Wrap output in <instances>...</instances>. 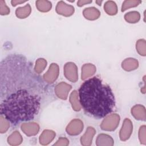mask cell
Masks as SVG:
<instances>
[{"instance_id": "obj_1", "label": "cell", "mask_w": 146, "mask_h": 146, "mask_svg": "<svg viewBox=\"0 0 146 146\" xmlns=\"http://www.w3.org/2000/svg\"><path fill=\"white\" fill-rule=\"evenodd\" d=\"M41 78L23 55L10 54L0 64V113L13 124L38 115L45 92Z\"/></svg>"}, {"instance_id": "obj_2", "label": "cell", "mask_w": 146, "mask_h": 146, "mask_svg": "<svg viewBox=\"0 0 146 146\" xmlns=\"http://www.w3.org/2000/svg\"><path fill=\"white\" fill-rule=\"evenodd\" d=\"M79 102L84 111L96 118L110 113L115 106V99L111 87L97 76L83 83L78 91Z\"/></svg>"}, {"instance_id": "obj_3", "label": "cell", "mask_w": 146, "mask_h": 146, "mask_svg": "<svg viewBox=\"0 0 146 146\" xmlns=\"http://www.w3.org/2000/svg\"><path fill=\"white\" fill-rule=\"evenodd\" d=\"M119 121L120 116L118 115L111 114L103 120L100 127L104 131H113L117 128Z\"/></svg>"}, {"instance_id": "obj_4", "label": "cell", "mask_w": 146, "mask_h": 146, "mask_svg": "<svg viewBox=\"0 0 146 146\" xmlns=\"http://www.w3.org/2000/svg\"><path fill=\"white\" fill-rule=\"evenodd\" d=\"M64 74L66 78L72 82H75L78 79L77 67L74 63L68 62L64 65Z\"/></svg>"}, {"instance_id": "obj_5", "label": "cell", "mask_w": 146, "mask_h": 146, "mask_svg": "<svg viewBox=\"0 0 146 146\" xmlns=\"http://www.w3.org/2000/svg\"><path fill=\"white\" fill-rule=\"evenodd\" d=\"M83 129V122L79 119L72 120L66 128V131L70 135H77Z\"/></svg>"}, {"instance_id": "obj_6", "label": "cell", "mask_w": 146, "mask_h": 146, "mask_svg": "<svg viewBox=\"0 0 146 146\" xmlns=\"http://www.w3.org/2000/svg\"><path fill=\"white\" fill-rule=\"evenodd\" d=\"M59 75V67L56 63H52L46 74L43 76L45 81L52 83L56 80Z\"/></svg>"}, {"instance_id": "obj_7", "label": "cell", "mask_w": 146, "mask_h": 146, "mask_svg": "<svg viewBox=\"0 0 146 146\" xmlns=\"http://www.w3.org/2000/svg\"><path fill=\"white\" fill-rule=\"evenodd\" d=\"M132 124L131 121L126 118L123 122L120 131V138L122 141H125L129 139L132 132Z\"/></svg>"}, {"instance_id": "obj_8", "label": "cell", "mask_w": 146, "mask_h": 146, "mask_svg": "<svg viewBox=\"0 0 146 146\" xmlns=\"http://www.w3.org/2000/svg\"><path fill=\"white\" fill-rule=\"evenodd\" d=\"M71 89V86L62 82L56 86L55 88V92L56 95L60 99H66L68 94Z\"/></svg>"}, {"instance_id": "obj_9", "label": "cell", "mask_w": 146, "mask_h": 146, "mask_svg": "<svg viewBox=\"0 0 146 146\" xmlns=\"http://www.w3.org/2000/svg\"><path fill=\"white\" fill-rule=\"evenodd\" d=\"M56 11L59 14L64 16H70L74 13V8L73 6L68 5L63 1H60L57 4Z\"/></svg>"}, {"instance_id": "obj_10", "label": "cell", "mask_w": 146, "mask_h": 146, "mask_svg": "<svg viewBox=\"0 0 146 146\" xmlns=\"http://www.w3.org/2000/svg\"><path fill=\"white\" fill-rule=\"evenodd\" d=\"M22 131L27 136H33L38 133L39 127L38 124L35 123H23L21 125Z\"/></svg>"}, {"instance_id": "obj_11", "label": "cell", "mask_w": 146, "mask_h": 146, "mask_svg": "<svg viewBox=\"0 0 146 146\" xmlns=\"http://www.w3.org/2000/svg\"><path fill=\"white\" fill-rule=\"evenodd\" d=\"M96 131L92 127H88L86 129L85 133L81 137L80 142L82 145L84 146L90 145L92 143L93 137Z\"/></svg>"}, {"instance_id": "obj_12", "label": "cell", "mask_w": 146, "mask_h": 146, "mask_svg": "<svg viewBox=\"0 0 146 146\" xmlns=\"http://www.w3.org/2000/svg\"><path fill=\"white\" fill-rule=\"evenodd\" d=\"M55 133L51 130H44L39 137V142L42 145H47L54 139Z\"/></svg>"}, {"instance_id": "obj_13", "label": "cell", "mask_w": 146, "mask_h": 146, "mask_svg": "<svg viewBox=\"0 0 146 146\" xmlns=\"http://www.w3.org/2000/svg\"><path fill=\"white\" fill-rule=\"evenodd\" d=\"M96 144L98 146H104V145H113V140L111 136L106 134H100L98 136Z\"/></svg>"}, {"instance_id": "obj_14", "label": "cell", "mask_w": 146, "mask_h": 146, "mask_svg": "<svg viewBox=\"0 0 146 146\" xmlns=\"http://www.w3.org/2000/svg\"><path fill=\"white\" fill-rule=\"evenodd\" d=\"M96 71L95 66L91 63L85 64L82 68V79L84 80L94 75Z\"/></svg>"}, {"instance_id": "obj_15", "label": "cell", "mask_w": 146, "mask_h": 146, "mask_svg": "<svg viewBox=\"0 0 146 146\" xmlns=\"http://www.w3.org/2000/svg\"><path fill=\"white\" fill-rule=\"evenodd\" d=\"M132 115L137 120H145V108L141 105H136L134 106L131 110Z\"/></svg>"}, {"instance_id": "obj_16", "label": "cell", "mask_w": 146, "mask_h": 146, "mask_svg": "<svg viewBox=\"0 0 146 146\" xmlns=\"http://www.w3.org/2000/svg\"><path fill=\"white\" fill-rule=\"evenodd\" d=\"M100 11L94 7L86 8L83 11L84 16L88 19L94 20L98 19L100 16Z\"/></svg>"}, {"instance_id": "obj_17", "label": "cell", "mask_w": 146, "mask_h": 146, "mask_svg": "<svg viewBox=\"0 0 146 146\" xmlns=\"http://www.w3.org/2000/svg\"><path fill=\"white\" fill-rule=\"evenodd\" d=\"M122 67L126 71H131L138 67V62L135 59L128 58L122 62Z\"/></svg>"}, {"instance_id": "obj_18", "label": "cell", "mask_w": 146, "mask_h": 146, "mask_svg": "<svg viewBox=\"0 0 146 146\" xmlns=\"http://www.w3.org/2000/svg\"><path fill=\"white\" fill-rule=\"evenodd\" d=\"M22 137L18 131L13 132L7 138L8 143L11 145H19L22 142Z\"/></svg>"}, {"instance_id": "obj_19", "label": "cell", "mask_w": 146, "mask_h": 146, "mask_svg": "<svg viewBox=\"0 0 146 146\" xmlns=\"http://www.w3.org/2000/svg\"><path fill=\"white\" fill-rule=\"evenodd\" d=\"M31 12V7L29 4H27L26 6L22 7H18L15 11L16 15L19 18H25L27 17Z\"/></svg>"}, {"instance_id": "obj_20", "label": "cell", "mask_w": 146, "mask_h": 146, "mask_svg": "<svg viewBox=\"0 0 146 146\" xmlns=\"http://www.w3.org/2000/svg\"><path fill=\"white\" fill-rule=\"evenodd\" d=\"M77 91L74 90L70 95V101L71 103L73 109L76 111H79L80 110V104L78 100Z\"/></svg>"}, {"instance_id": "obj_21", "label": "cell", "mask_w": 146, "mask_h": 146, "mask_svg": "<svg viewBox=\"0 0 146 146\" xmlns=\"http://www.w3.org/2000/svg\"><path fill=\"white\" fill-rule=\"evenodd\" d=\"M104 8L106 12L109 15H115L117 11V6L113 1H107L105 3Z\"/></svg>"}, {"instance_id": "obj_22", "label": "cell", "mask_w": 146, "mask_h": 146, "mask_svg": "<svg viewBox=\"0 0 146 146\" xmlns=\"http://www.w3.org/2000/svg\"><path fill=\"white\" fill-rule=\"evenodd\" d=\"M36 6L39 11L46 12L51 9V3L47 1H38L36 2Z\"/></svg>"}, {"instance_id": "obj_23", "label": "cell", "mask_w": 146, "mask_h": 146, "mask_svg": "<svg viewBox=\"0 0 146 146\" xmlns=\"http://www.w3.org/2000/svg\"><path fill=\"white\" fill-rule=\"evenodd\" d=\"M124 18L126 21L129 23H136L140 19V14L137 11H131L127 13L124 15Z\"/></svg>"}, {"instance_id": "obj_24", "label": "cell", "mask_w": 146, "mask_h": 146, "mask_svg": "<svg viewBox=\"0 0 146 146\" xmlns=\"http://www.w3.org/2000/svg\"><path fill=\"white\" fill-rule=\"evenodd\" d=\"M47 62L43 58H39L36 61V64L34 68V71L35 72L38 74L41 73L46 67Z\"/></svg>"}, {"instance_id": "obj_25", "label": "cell", "mask_w": 146, "mask_h": 146, "mask_svg": "<svg viewBox=\"0 0 146 146\" xmlns=\"http://www.w3.org/2000/svg\"><path fill=\"white\" fill-rule=\"evenodd\" d=\"M9 121L3 115L0 116V132L1 133H5L7 131L10 127Z\"/></svg>"}, {"instance_id": "obj_26", "label": "cell", "mask_w": 146, "mask_h": 146, "mask_svg": "<svg viewBox=\"0 0 146 146\" xmlns=\"http://www.w3.org/2000/svg\"><path fill=\"white\" fill-rule=\"evenodd\" d=\"M145 42L144 39L139 40L136 42V50L141 55H143V56L145 55Z\"/></svg>"}, {"instance_id": "obj_27", "label": "cell", "mask_w": 146, "mask_h": 146, "mask_svg": "<svg viewBox=\"0 0 146 146\" xmlns=\"http://www.w3.org/2000/svg\"><path fill=\"white\" fill-rule=\"evenodd\" d=\"M140 1H125L123 2V5H122V7H121V11H124L125 10H127V9H128L129 7H134L136 6H137L138 4L139 3H140Z\"/></svg>"}, {"instance_id": "obj_28", "label": "cell", "mask_w": 146, "mask_h": 146, "mask_svg": "<svg viewBox=\"0 0 146 146\" xmlns=\"http://www.w3.org/2000/svg\"><path fill=\"white\" fill-rule=\"evenodd\" d=\"M10 13L9 8L6 6V3L3 0H0V13L1 15H7Z\"/></svg>"}, {"instance_id": "obj_29", "label": "cell", "mask_w": 146, "mask_h": 146, "mask_svg": "<svg viewBox=\"0 0 146 146\" xmlns=\"http://www.w3.org/2000/svg\"><path fill=\"white\" fill-rule=\"evenodd\" d=\"M139 137L140 143L143 144H146L145 141V126L143 125L140 127L139 129Z\"/></svg>"}, {"instance_id": "obj_30", "label": "cell", "mask_w": 146, "mask_h": 146, "mask_svg": "<svg viewBox=\"0 0 146 146\" xmlns=\"http://www.w3.org/2000/svg\"><path fill=\"white\" fill-rule=\"evenodd\" d=\"M69 144V141L65 137H60L54 145H67Z\"/></svg>"}, {"instance_id": "obj_31", "label": "cell", "mask_w": 146, "mask_h": 146, "mask_svg": "<svg viewBox=\"0 0 146 146\" xmlns=\"http://www.w3.org/2000/svg\"><path fill=\"white\" fill-rule=\"evenodd\" d=\"M92 2V1H79L78 2V5L79 6H82L86 3H89Z\"/></svg>"}, {"instance_id": "obj_32", "label": "cell", "mask_w": 146, "mask_h": 146, "mask_svg": "<svg viewBox=\"0 0 146 146\" xmlns=\"http://www.w3.org/2000/svg\"><path fill=\"white\" fill-rule=\"evenodd\" d=\"M25 2H26V1H11V4L13 6H15L19 3H22Z\"/></svg>"}, {"instance_id": "obj_33", "label": "cell", "mask_w": 146, "mask_h": 146, "mask_svg": "<svg viewBox=\"0 0 146 146\" xmlns=\"http://www.w3.org/2000/svg\"><path fill=\"white\" fill-rule=\"evenodd\" d=\"M102 2V1H96V2L98 3V5H101L100 4H101V2Z\"/></svg>"}]
</instances>
